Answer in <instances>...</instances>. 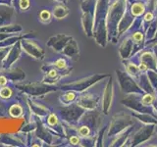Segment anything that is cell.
<instances>
[{
  "instance_id": "1",
  "label": "cell",
  "mask_w": 157,
  "mask_h": 147,
  "mask_svg": "<svg viewBox=\"0 0 157 147\" xmlns=\"http://www.w3.org/2000/svg\"><path fill=\"white\" fill-rule=\"evenodd\" d=\"M22 45L24 47V50L27 51L29 55L33 56L36 59H42L44 57V51L40 46H38L33 41L31 40H22Z\"/></svg>"
},
{
  "instance_id": "2",
  "label": "cell",
  "mask_w": 157,
  "mask_h": 147,
  "mask_svg": "<svg viewBox=\"0 0 157 147\" xmlns=\"http://www.w3.org/2000/svg\"><path fill=\"white\" fill-rule=\"evenodd\" d=\"M71 38H72L71 36H64V34H58V36L49 38L47 45L49 47L54 48V50L56 51H61Z\"/></svg>"
},
{
  "instance_id": "3",
  "label": "cell",
  "mask_w": 157,
  "mask_h": 147,
  "mask_svg": "<svg viewBox=\"0 0 157 147\" xmlns=\"http://www.w3.org/2000/svg\"><path fill=\"white\" fill-rule=\"evenodd\" d=\"M21 87V89L26 90L29 93L32 94H40V93H44L46 91H50L49 87L43 85H38V83H33V85H18Z\"/></svg>"
},
{
  "instance_id": "4",
  "label": "cell",
  "mask_w": 157,
  "mask_h": 147,
  "mask_svg": "<svg viewBox=\"0 0 157 147\" xmlns=\"http://www.w3.org/2000/svg\"><path fill=\"white\" fill-rule=\"evenodd\" d=\"M63 53L69 57H72V58L76 57V59H78V47L77 45V42L75 40H72V38H71L70 41H68V43L65 45V47L63 48Z\"/></svg>"
},
{
  "instance_id": "5",
  "label": "cell",
  "mask_w": 157,
  "mask_h": 147,
  "mask_svg": "<svg viewBox=\"0 0 157 147\" xmlns=\"http://www.w3.org/2000/svg\"><path fill=\"white\" fill-rule=\"evenodd\" d=\"M13 10L6 6V5H0V27L4 26V24L9 23L12 18Z\"/></svg>"
},
{
  "instance_id": "6",
  "label": "cell",
  "mask_w": 157,
  "mask_h": 147,
  "mask_svg": "<svg viewBox=\"0 0 157 147\" xmlns=\"http://www.w3.org/2000/svg\"><path fill=\"white\" fill-rule=\"evenodd\" d=\"M93 81H95V77H90L88 78H86V80H82L78 81L77 82H74L72 85H64V87H72L73 89H77V90H82L85 89V88L88 85H90Z\"/></svg>"
},
{
  "instance_id": "7",
  "label": "cell",
  "mask_w": 157,
  "mask_h": 147,
  "mask_svg": "<svg viewBox=\"0 0 157 147\" xmlns=\"http://www.w3.org/2000/svg\"><path fill=\"white\" fill-rule=\"evenodd\" d=\"M20 54V47H19V44H17V45H15L12 50L10 51L9 55H7V58H6V61L4 62V66H10V64L13 63L16 59L18 58Z\"/></svg>"
},
{
  "instance_id": "8",
  "label": "cell",
  "mask_w": 157,
  "mask_h": 147,
  "mask_svg": "<svg viewBox=\"0 0 157 147\" xmlns=\"http://www.w3.org/2000/svg\"><path fill=\"white\" fill-rule=\"evenodd\" d=\"M68 14H69L68 9L62 4L57 5L53 10V15L56 19H63V18H65Z\"/></svg>"
},
{
  "instance_id": "9",
  "label": "cell",
  "mask_w": 157,
  "mask_h": 147,
  "mask_svg": "<svg viewBox=\"0 0 157 147\" xmlns=\"http://www.w3.org/2000/svg\"><path fill=\"white\" fill-rule=\"evenodd\" d=\"M38 17H39V21H40L41 23H49L51 20V14L49 11H47V10H42V11H40L38 13Z\"/></svg>"
},
{
  "instance_id": "10",
  "label": "cell",
  "mask_w": 157,
  "mask_h": 147,
  "mask_svg": "<svg viewBox=\"0 0 157 147\" xmlns=\"http://www.w3.org/2000/svg\"><path fill=\"white\" fill-rule=\"evenodd\" d=\"M9 113H10V115H11L12 117L17 118V117H19V116H21V115H22L23 109H22V107L20 106V105L16 104V105H13L11 108H10Z\"/></svg>"
},
{
  "instance_id": "11",
  "label": "cell",
  "mask_w": 157,
  "mask_h": 147,
  "mask_svg": "<svg viewBox=\"0 0 157 147\" xmlns=\"http://www.w3.org/2000/svg\"><path fill=\"white\" fill-rule=\"evenodd\" d=\"M12 95V90L9 87H3L0 89V96L2 98H9Z\"/></svg>"
},
{
  "instance_id": "12",
  "label": "cell",
  "mask_w": 157,
  "mask_h": 147,
  "mask_svg": "<svg viewBox=\"0 0 157 147\" xmlns=\"http://www.w3.org/2000/svg\"><path fill=\"white\" fill-rule=\"evenodd\" d=\"M54 66H55L57 69H60V70H63V69H65L67 67V63L65 60H63V59H58L55 62H54Z\"/></svg>"
},
{
  "instance_id": "13",
  "label": "cell",
  "mask_w": 157,
  "mask_h": 147,
  "mask_svg": "<svg viewBox=\"0 0 157 147\" xmlns=\"http://www.w3.org/2000/svg\"><path fill=\"white\" fill-rule=\"evenodd\" d=\"M57 77H58V72L55 70V69H51V70L48 71L47 80H55Z\"/></svg>"
},
{
  "instance_id": "14",
  "label": "cell",
  "mask_w": 157,
  "mask_h": 147,
  "mask_svg": "<svg viewBox=\"0 0 157 147\" xmlns=\"http://www.w3.org/2000/svg\"><path fill=\"white\" fill-rule=\"evenodd\" d=\"M144 12V8H142L140 5L139 4H136L132 6V13H134L135 15H139L140 13Z\"/></svg>"
},
{
  "instance_id": "15",
  "label": "cell",
  "mask_w": 157,
  "mask_h": 147,
  "mask_svg": "<svg viewBox=\"0 0 157 147\" xmlns=\"http://www.w3.org/2000/svg\"><path fill=\"white\" fill-rule=\"evenodd\" d=\"M20 7H21L22 10H26L29 7V5H31V3H29V0H20Z\"/></svg>"
},
{
  "instance_id": "16",
  "label": "cell",
  "mask_w": 157,
  "mask_h": 147,
  "mask_svg": "<svg viewBox=\"0 0 157 147\" xmlns=\"http://www.w3.org/2000/svg\"><path fill=\"white\" fill-rule=\"evenodd\" d=\"M57 118H56V116L54 115V114H51L50 116H49V118H48V124L50 125V126H55L56 124H57Z\"/></svg>"
},
{
  "instance_id": "17",
  "label": "cell",
  "mask_w": 157,
  "mask_h": 147,
  "mask_svg": "<svg viewBox=\"0 0 157 147\" xmlns=\"http://www.w3.org/2000/svg\"><path fill=\"white\" fill-rule=\"evenodd\" d=\"M8 52H9L8 48H6V49H0V61L4 60V59L7 57Z\"/></svg>"
},
{
  "instance_id": "18",
  "label": "cell",
  "mask_w": 157,
  "mask_h": 147,
  "mask_svg": "<svg viewBox=\"0 0 157 147\" xmlns=\"http://www.w3.org/2000/svg\"><path fill=\"white\" fill-rule=\"evenodd\" d=\"M64 98H65V100L67 102H70V101H72L74 99V98H75V93L68 92V93H66L65 95H64Z\"/></svg>"
},
{
  "instance_id": "19",
  "label": "cell",
  "mask_w": 157,
  "mask_h": 147,
  "mask_svg": "<svg viewBox=\"0 0 157 147\" xmlns=\"http://www.w3.org/2000/svg\"><path fill=\"white\" fill-rule=\"evenodd\" d=\"M78 131H80L81 135H82V136H86L88 134H90V130H88L87 126H82V127H81Z\"/></svg>"
},
{
  "instance_id": "20",
  "label": "cell",
  "mask_w": 157,
  "mask_h": 147,
  "mask_svg": "<svg viewBox=\"0 0 157 147\" xmlns=\"http://www.w3.org/2000/svg\"><path fill=\"white\" fill-rule=\"evenodd\" d=\"M6 82H7V77L5 76H0V85H6Z\"/></svg>"
},
{
  "instance_id": "21",
  "label": "cell",
  "mask_w": 157,
  "mask_h": 147,
  "mask_svg": "<svg viewBox=\"0 0 157 147\" xmlns=\"http://www.w3.org/2000/svg\"><path fill=\"white\" fill-rule=\"evenodd\" d=\"M70 141H71V143H73V144H78V142H80V140H78V138L77 136H72Z\"/></svg>"
},
{
  "instance_id": "22",
  "label": "cell",
  "mask_w": 157,
  "mask_h": 147,
  "mask_svg": "<svg viewBox=\"0 0 157 147\" xmlns=\"http://www.w3.org/2000/svg\"><path fill=\"white\" fill-rule=\"evenodd\" d=\"M152 18V15L151 14H147L146 15V20H150Z\"/></svg>"
},
{
  "instance_id": "23",
  "label": "cell",
  "mask_w": 157,
  "mask_h": 147,
  "mask_svg": "<svg viewBox=\"0 0 157 147\" xmlns=\"http://www.w3.org/2000/svg\"><path fill=\"white\" fill-rule=\"evenodd\" d=\"M56 1H60V2H66V0H56Z\"/></svg>"
}]
</instances>
